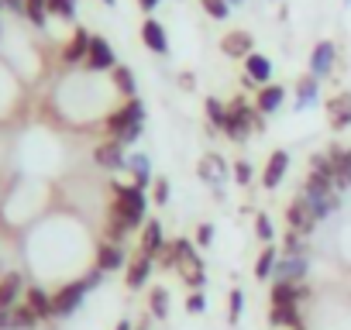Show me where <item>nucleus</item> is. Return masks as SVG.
Instances as JSON below:
<instances>
[{
  "mask_svg": "<svg viewBox=\"0 0 351 330\" xmlns=\"http://www.w3.org/2000/svg\"><path fill=\"white\" fill-rule=\"evenodd\" d=\"M276 262H279V251H276V244H265L262 248V255H258V262H255V279H272V268H276Z\"/></svg>",
  "mask_w": 351,
  "mask_h": 330,
  "instance_id": "nucleus-28",
  "label": "nucleus"
},
{
  "mask_svg": "<svg viewBox=\"0 0 351 330\" xmlns=\"http://www.w3.org/2000/svg\"><path fill=\"white\" fill-rule=\"evenodd\" d=\"M104 4H107V8H114V0H104Z\"/></svg>",
  "mask_w": 351,
  "mask_h": 330,
  "instance_id": "nucleus-49",
  "label": "nucleus"
},
{
  "mask_svg": "<svg viewBox=\"0 0 351 330\" xmlns=\"http://www.w3.org/2000/svg\"><path fill=\"white\" fill-rule=\"evenodd\" d=\"M165 248V238H162V224L158 220H145V234H141V255L155 258L158 251Z\"/></svg>",
  "mask_w": 351,
  "mask_h": 330,
  "instance_id": "nucleus-20",
  "label": "nucleus"
},
{
  "mask_svg": "<svg viewBox=\"0 0 351 330\" xmlns=\"http://www.w3.org/2000/svg\"><path fill=\"white\" fill-rule=\"evenodd\" d=\"M110 193H114V203H110V214H107V238H110V244H117V241H124L128 231L145 224L148 196H145V190L124 186V183H110Z\"/></svg>",
  "mask_w": 351,
  "mask_h": 330,
  "instance_id": "nucleus-1",
  "label": "nucleus"
},
{
  "mask_svg": "<svg viewBox=\"0 0 351 330\" xmlns=\"http://www.w3.org/2000/svg\"><path fill=\"white\" fill-rule=\"evenodd\" d=\"M169 196H172V190H169V179H165V176H158V179L152 183V200H155L158 207H165V203H169Z\"/></svg>",
  "mask_w": 351,
  "mask_h": 330,
  "instance_id": "nucleus-36",
  "label": "nucleus"
},
{
  "mask_svg": "<svg viewBox=\"0 0 351 330\" xmlns=\"http://www.w3.org/2000/svg\"><path fill=\"white\" fill-rule=\"evenodd\" d=\"M252 49H255V38H252L245 28H234V31H228V35L221 38V52H224L228 59H248Z\"/></svg>",
  "mask_w": 351,
  "mask_h": 330,
  "instance_id": "nucleus-8",
  "label": "nucleus"
},
{
  "mask_svg": "<svg viewBox=\"0 0 351 330\" xmlns=\"http://www.w3.org/2000/svg\"><path fill=\"white\" fill-rule=\"evenodd\" d=\"M86 292H90V289H86V282H83V279H80V282L62 285V289L52 296V313H56V316H69V313H76Z\"/></svg>",
  "mask_w": 351,
  "mask_h": 330,
  "instance_id": "nucleus-3",
  "label": "nucleus"
},
{
  "mask_svg": "<svg viewBox=\"0 0 351 330\" xmlns=\"http://www.w3.org/2000/svg\"><path fill=\"white\" fill-rule=\"evenodd\" d=\"M334 59H337L334 42H317V45H313V52H310V76L327 79V76L334 73Z\"/></svg>",
  "mask_w": 351,
  "mask_h": 330,
  "instance_id": "nucleus-7",
  "label": "nucleus"
},
{
  "mask_svg": "<svg viewBox=\"0 0 351 330\" xmlns=\"http://www.w3.org/2000/svg\"><path fill=\"white\" fill-rule=\"evenodd\" d=\"M131 124H145V103L138 97H131L114 114H107V138H121V131H128Z\"/></svg>",
  "mask_w": 351,
  "mask_h": 330,
  "instance_id": "nucleus-2",
  "label": "nucleus"
},
{
  "mask_svg": "<svg viewBox=\"0 0 351 330\" xmlns=\"http://www.w3.org/2000/svg\"><path fill=\"white\" fill-rule=\"evenodd\" d=\"M228 4H231V8H234V4H245V0H228Z\"/></svg>",
  "mask_w": 351,
  "mask_h": 330,
  "instance_id": "nucleus-48",
  "label": "nucleus"
},
{
  "mask_svg": "<svg viewBox=\"0 0 351 330\" xmlns=\"http://www.w3.org/2000/svg\"><path fill=\"white\" fill-rule=\"evenodd\" d=\"M152 268H155V258H148V255H138V258H134V262L128 265V275H124L128 289H141V285L148 282Z\"/></svg>",
  "mask_w": 351,
  "mask_h": 330,
  "instance_id": "nucleus-19",
  "label": "nucleus"
},
{
  "mask_svg": "<svg viewBox=\"0 0 351 330\" xmlns=\"http://www.w3.org/2000/svg\"><path fill=\"white\" fill-rule=\"evenodd\" d=\"M141 42H145V49H152L155 55H169V35H165L162 21L145 18V25H141Z\"/></svg>",
  "mask_w": 351,
  "mask_h": 330,
  "instance_id": "nucleus-11",
  "label": "nucleus"
},
{
  "mask_svg": "<svg viewBox=\"0 0 351 330\" xmlns=\"http://www.w3.org/2000/svg\"><path fill=\"white\" fill-rule=\"evenodd\" d=\"M138 330H148V327H138Z\"/></svg>",
  "mask_w": 351,
  "mask_h": 330,
  "instance_id": "nucleus-50",
  "label": "nucleus"
},
{
  "mask_svg": "<svg viewBox=\"0 0 351 330\" xmlns=\"http://www.w3.org/2000/svg\"><path fill=\"white\" fill-rule=\"evenodd\" d=\"M204 110H207V124H210V131H214V134L224 131V124H228V103L217 100V97H207V100H204Z\"/></svg>",
  "mask_w": 351,
  "mask_h": 330,
  "instance_id": "nucleus-24",
  "label": "nucleus"
},
{
  "mask_svg": "<svg viewBox=\"0 0 351 330\" xmlns=\"http://www.w3.org/2000/svg\"><path fill=\"white\" fill-rule=\"evenodd\" d=\"M334 158V190L337 193H348L351 190V148H330L327 151Z\"/></svg>",
  "mask_w": 351,
  "mask_h": 330,
  "instance_id": "nucleus-10",
  "label": "nucleus"
},
{
  "mask_svg": "<svg viewBox=\"0 0 351 330\" xmlns=\"http://www.w3.org/2000/svg\"><path fill=\"white\" fill-rule=\"evenodd\" d=\"M114 86L131 100V97H138V83H134V73L128 69V66H114Z\"/></svg>",
  "mask_w": 351,
  "mask_h": 330,
  "instance_id": "nucleus-29",
  "label": "nucleus"
},
{
  "mask_svg": "<svg viewBox=\"0 0 351 330\" xmlns=\"http://www.w3.org/2000/svg\"><path fill=\"white\" fill-rule=\"evenodd\" d=\"M228 309H231V313H228V320H231V323H238V320H241V309H245V292H241V289H231Z\"/></svg>",
  "mask_w": 351,
  "mask_h": 330,
  "instance_id": "nucleus-37",
  "label": "nucleus"
},
{
  "mask_svg": "<svg viewBox=\"0 0 351 330\" xmlns=\"http://www.w3.org/2000/svg\"><path fill=\"white\" fill-rule=\"evenodd\" d=\"M86 69H93V73L114 69V49H110V42H107V38H97V35H93L90 52H86Z\"/></svg>",
  "mask_w": 351,
  "mask_h": 330,
  "instance_id": "nucleus-12",
  "label": "nucleus"
},
{
  "mask_svg": "<svg viewBox=\"0 0 351 330\" xmlns=\"http://www.w3.org/2000/svg\"><path fill=\"white\" fill-rule=\"evenodd\" d=\"M148 306H152V316L165 320V316H169V292H165V289H152V299H148Z\"/></svg>",
  "mask_w": 351,
  "mask_h": 330,
  "instance_id": "nucleus-32",
  "label": "nucleus"
},
{
  "mask_svg": "<svg viewBox=\"0 0 351 330\" xmlns=\"http://www.w3.org/2000/svg\"><path fill=\"white\" fill-rule=\"evenodd\" d=\"M231 176H234V183H238V186H248V183H252V165H248L245 158H241V162H234V165H231Z\"/></svg>",
  "mask_w": 351,
  "mask_h": 330,
  "instance_id": "nucleus-38",
  "label": "nucleus"
},
{
  "mask_svg": "<svg viewBox=\"0 0 351 330\" xmlns=\"http://www.w3.org/2000/svg\"><path fill=\"white\" fill-rule=\"evenodd\" d=\"M269 320L276 327H293V330H303V320H300V306H272Z\"/></svg>",
  "mask_w": 351,
  "mask_h": 330,
  "instance_id": "nucleus-27",
  "label": "nucleus"
},
{
  "mask_svg": "<svg viewBox=\"0 0 351 330\" xmlns=\"http://www.w3.org/2000/svg\"><path fill=\"white\" fill-rule=\"evenodd\" d=\"M306 296L310 289L303 282H272V306H300Z\"/></svg>",
  "mask_w": 351,
  "mask_h": 330,
  "instance_id": "nucleus-13",
  "label": "nucleus"
},
{
  "mask_svg": "<svg viewBox=\"0 0 351 330\" xmlns=\"http://www.w3.org/2000/svg\"><path fill=\"white\" fill-rule=\"evenodd\" d=\"M21 289H25V279L18 272H8L0 279V309H14L21 299Z\"/></svg>",
  "mask_w": 351,
  "mask_h": 330,
  "instance_id": "nucleus-16",
  "label": "nucleus"
},
{
  "mask_svg": "<svg viewBox=\"0 0 351 330\" xmlns=\"http://www.w3.org/2000/svg\"><path fill=\"white\" fill-rule=\"evenodd\" d=\"M25 303L35 309V316H38V320H49V316H56V313H52V296H49L45 289H38V285H32V289H28Z\"/></svg>",
  "mask_w": 351,
  "mask_h": 330,
  "instance_id": "nucleus-25",
  "label": "nucleus"
},
{
  "mask_svg": "<svg viewBox=\"0 0 351 330\" xmlns=\"http://www.w3.org/2000/svg\"><path fill=\"white\" fill-rule=\"evenodd\" d=\"M317 93H320V79L317 76H300L296 79V110L310 107L317 100Z\"/></svg>",
  "mask_w": 351,
  "mask_h": 330,
  "instance_id": "nucleus-23",
  "label": "nucleus"
},
{
  "mask_svg": "<svg viewBox=\"0 0 351 330\" xmlns=\"http://www.w3.org/2000/svg\"><path fill=\"white\" fill-rule=\"evenodd\" d=\"M200 4H204V11H207L214 21H224V18L231 14V4H228V0H200Z\"/></svg>",
  "mask_w": 351,
  "mask_h": 330,
  "instance_id": "nucleus-35",
  "label": "nucleus"
},
{
  "mask_svg": "<svg viewBox=\"0 0 351 330\" xmlns=\"http://www.w3.org/2000/svg\"><path fill=\"white\" fill-rule=\"evenodd\" d=\"M183 279H186V285H193V289H204V282H207L204 268H200V272H190V275H183Z\"/></svg>",
  "mask_w": 351,
  "mask_h": 330,
  "instance_id": "nucleus-43",
  "label": "nucleus"
},
{
  "mask_svg": "<svg viewBox=\"0 0 351 330\" xmlns=\"http://www.w3.org/2000/svg\"><path fill=\"white\" fill-rule=\"evenodd\" d=\"M93 158H97V165L100 169H107V173H117V169H128V155H124V144L121 141H114V138H107L97 151H93Z\"/></svg>",
  "mask_w": 351,
  "mask_h": 330,
  "instance_id": "nucleus-6",
  "label": "nucleus"
},
{
  "mask_svg": "<svg viewBox=\"0 0 351 330\" xmlns=\"http://www.w3.org/2000/svg\"><path fill=\"white\" fill-rule=\"evenodd\" d=\"M286 169H289V151H282V148L272 151L269 162H265V173H262V186H265V190H276V186L282 183Z\"/></svg>",
  "mask_w": 351,
  "mask_h": 330,
  "instance_id": "nucleus-14",
  "label": "nucleus"
},
{
  "mask_svg": "<svg viewBox=\"0 0 351 330\" xmlns=\"http://www.w3.org/2000/svg\"><path fill=\"white\" fill-rule=\"evenodd\" d=\"M186 309H190V313H204V309H207V299H204L200 289H193V292L186 296Z\"/></svg>",
  "mask_w": 351,
  "mask_h": 330,
  "instance_id": "nucleus-40",
  "label": "nucleus"
},
{
  "mask_svg": "<svg viewBox=\"0 0 351 330\" xmlns=\"http://www.w3.org/2000/svg\"><path fill=\"white\" fill-rule=\"evenodd\" d=\"M245 76H248L252 83H262V86H269V83H272V62H269L265 55L252 52V55L245 59Z\"/></svg>",
  "mask_w": 351,
  "mask_h": 330,
  "instance_id": "nucleus-18",
  "label": "nucleus"
},
{
  "mask_svg": "<svg viewBox=\"0 0 351 330\" xmlns=\"http://www.w3.org/2000/svg\"><path fill=\"white\" fill-rule=\"evenodd\" d=\"M138 138H141V124H131V127H128V131H121V138H114V141H121V144L128 148V144H134Z\"/></svg>",
  "mask_w": 351,
  "mask_h": 330,
  "instance_id": "nucleus-41",
  "label": "nucleus"
},
{
  "mask_svg": "<svg viewBox=\"0 0 351 330\" xmlns=\"http://www.w3.org/2000/svg\"><path fill=\"white\" fill-rule=\"evenodd\" d=\"M197 244H200V248L214 244V224H200V227H197Z\"/></svg>",
  "mask_w": 351,
  "mask_h": 330,
  "instance_id": "nucleus-42",
  "label": "nucleus"
},
{
  "mask_svg": "<svg viewBox=\"0 0 351 330\" xmlns=\"http://www.w3.org/2000/svg\"><path fill=\"white\" fill-rule=\"evenodd\" d=\"M0 330H11V309H0Z\"/></svg>",
  "mask_w": 351,
  "mask_h": 330,
  "instance_id": "nucleus-45",
  "label": "nucleus"
},
{
  "mask_svg": "<svg viewBox=\"0 0 351 330\" xmlns=\"http://www.w3.org/2000/svg\"><path fill=\"white\" fill-rule=\"evenodd\" d=\"M114 330H131V323H128V320H121V323H117Z\"/></svg>",
  "mask_w": 351,
  "mask_h": 330,
  "instance_id": "nucleus-47",
  "label": "nucleus"
},
{
  "mask_svg": "<svg viewBox=\"0 0 351 330\" xmlns=\"http://www.w3.org/2000/svg\"><path fill=\"white\" fill-rule=\"evenodd\" d=\"M124 265V251H121V244H100L97 248V268H104V272H117Z\"/></svg>",
  "mask_w": 351,
  "mask_h": 330,
  "instance_id": "nucleus-22",
  "label": "nucleus"
},
{
  "mask_svg": "<svg viewBox=\"0 0 351 330\" xmlns=\"http://www.w3.org/2000/svg\"><path fill=\"white\" fill-rule=\"evenodd\" d=\"M282 100H286V86H279V83H269V86H262L258 90V100H255V107H258V114H276L279 107H282Z\"/></svg>",
  "mask_w": 351,
  "mask_h": 330,
  "instance_id": "nucleus-17",
  "label": "nucleus"
},
{
  "mask_svg": "<svg viewBox=\"0 0 351 330\" xmlns=\"http://www.w3.org/2000/svg\"><path fill=\"white\" fill-rule=\"evenodd\" d=\"M327 120L334 131L351 127V93H337L334 100H327Z\"/></svg>",
  "mask_w": 351,
  "mask_h": 330,
  "instance_id": "nucleus-15",
  "label": "nucleus"
},
{
  "mask_svg": "<svg viewBox=\"0 0 351 330\" xmlns=\"http://www.w3.org/2000/svg\"><path fill=\"white\" fill-rule=\"evenodd\" d=\"M158 4H162V0H138V8H141L145 14H152V11H155Z\"/></svg>",
  "mask_w": 351,
  "mask_h": 330,
  "instance_id": "nucleus-44",
  "label": "nucleus"
},
{
  "mask_svg": "<svg viewBox=\"0 0 351 330\" xmlns=\"http://www.w3.org/2000/svg\"><path fill=\"white\" fill-rule=\"evenodd\" d=\"M306 268H310L306 255H286V258L276 262V268H272V282H303Z\"/></svg>",
  "mask_w": 351,
  "mask_h": 330,
  "instance_id": "nucleus-5",
  "label": "nucleus"
},
{
  "mask_svg": "<svg viewBox=\"0 0 351 330\" xmlns=\"http://www.w3.org/2000/svg\"><path fill=\"white\" fill-rule=\"evenodd\" d=\"M35 323H38V316H35V309H32L28 303L11 309V330H32Z\"/></svg>",
  "mask_w": 351,
  "mask_h": 330,
  "instance_id": "nucleus-30",
  "label": "nucleus"
},
{
  "mask_svg": "<svg viewBox=\"0 0 351 330\" xmlns=\"http://www.w3.org/2000/svg\"><path fill=\"white\" fill-rule=\"evenodd\" d=\"M128 173L134 176V186L145 190L152 183V165H148V155H128Z\"/></svg>",
  "mask_w": 351,
  "mask_h": 330,
  "instance_id": "nucleus-26",
  "label": "nucleus"
},
{
  "mask_svg": "<svg viewBox=\"0 0 351 330\" xmlns=\"http://www.w3.org/2000/svg\"><path fill=\"white\" fill-rule=\"evenodd\" d=\"M228 173H231V169H228V162H224L221 155H214V151H210V155H204V158H200V165H197V176H200L207 186H214V190L228 179Z\"/></svg>",
  "mask_w": 351,
  "mask_h": 330,
  "instance_id": "nucleus-9",
  "label": "nucleus"
},
{
  "mask_svg": "<svg viewBox=\"0 0 351 330\" xmlns=\"http://www.w3.org/2000/svg\"><path fill=\"white\" fill-rule=\"evenodd\" d=\"M49 14L73 21V18H76V0H49Z\"/></svg>",
  "mask_w": 351,
  "mask_h": 330,
  "instance_id": "nucleus-33",
  "label": "nucleus"
},
{
  "mask_svg": "<svg viewBox=\"0 0 351 330\" xmlns=\"http://www.w3.org/2000/svg\"><path fill=\"white\" fill-rule=\"evenodd\" d=\"M90 42H93V35H90V31H83V28H76V35H73V42L66 45L62 59H66V62H86Z\"/></svg>",
  "mask_w": 351,
  "mask_h": 330,
  "instance_id": "nucleus-21",
  "label": "nucleus"
},
{
  "mask_svg": "<svg viewBox=\"0 0 351 330\" xmlns=\"http://www.w3.org/2000/svg\"><path fill=\"white\" fill-rule=\"evenodd\" d=\"M180 86H183V90H193V86H197V79H193L190 73H183V76H180Z\"/></svg>",
  "mask_w": 351,
  "mask_h": 330,
  "instance_id": "nucleus-46",
  "label": "nucleus"
},
{
  "mask_svg": "<svg viewBox=\"0 0 351 330\" xmlns=\"http://www.w3.org/2000/svg\"><path fill=\"white\" fill-rule=\"evenodd\" d=\"M25 14L32 18V25H45V14H49V0H25Z\"/></svg>",
  "mask_w": 351,
  "mask_h": 330,
  "instance_id": "nucleus-31",
  "label": "nucleus"
},
{
  "mask_svg": "<svg viewBox=\"0 0 351 330\" xmlns=\"http://www.w3.org/2000/svg\"><path fill=\"white\" fill-rule=\"evenodd\" d=\"M0 8H4V0H0Z\"/></svg>",
  "mask_w": 351,
  "mask_h": 330,
  "instance_id": "nucleus-51",
  "label": "nucleus"
},
{
  "mask_svg": "<svg viewBox=\"0 0 351 330\" xmlns=\"http://www.w3.org/2000/svg\"><path fill=\"white\" fill-rule=\"evenodd\" d=\"M286 255H306V241H303V234H296V231L286 234Z\"/></svg>",
  "mask_w": 351,
  "mask_h": 330,
  "instance_id": "nucleus-39",
  "label": "nucleus"
},
{
  "mask_svg": "<svg viewBox=\"0 0 351 330\" xmlns=\"http://www.w3.org/2000/svg\"><path fill=\"white\" fill-rule=\"evenodd\" d=\"M255 234H258L265 244H272V241H276V227H272L269 214H255Z\"/></svg>",
  "mask_w": 351,
  "mask_h": 330,
  "instance_id": "nucleus-34",
  "label": "nucleus"
},
{
  "mask_svg": "<svg viewBox=\"0 0 351 330\" xmlns=\"http://www.w3.org/2000/svg\"><path fill=\"white\" fill-rule=\"evenodd\" d=\"M286 220H289V227L296 231V234H313V227H317V214H313V207L306 203V196L300 193L293 203H289V210H286Z\"/></svg>",
  "mask_w": 351,
  "mask_h": 330,
  "instance_id": "nucleus-4",
  "label": "nucleus"
}]
</instances>
